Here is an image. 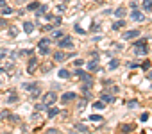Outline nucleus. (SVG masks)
<instances>
[{
    "instance_id": "obj_1",
    "label": "nucleus",
    "mask_w": 152,
    "mask_h": 134,
    "mask_svg": "<svg viewBox=\"0 0 152 134\" xmlns=\"http://www.w3.org/2000/svg\"><path fill=\"white\" fill-rule=\"evenodd\" d=\"M56 100H57V95H56V91H47L45 95H43V104L48 107V106H54L56 104Z\"/></svg>"
},
{
    "instance_id": "obj_2",
    "label": "nucleus",
    "mask_w": 152,
    "mask_h": 134,
    "mask_svg": "<svg viewBox=\"0 0 152 134\" xmlns=\"http://www.w3.org/2000/svg\"><path fill=\"white\" fill-rule=\"evenodd\" d=\"M57 47H59V48H72V47H73V41H72L70 36H63V38H59Z\"/></svg>"
},
{
    "instance_id": "obj_3",
    "label": "nucleus",
    "mask_w": 152,
    "mask_h": 134,
    "mask_svg": "<svg viewBox=\"0 0 152 134\" xmlns=\"http://www.w3.org/2000/svg\"><path fill=\"white\" fill-rule=\"evenodd\" d=\"M38 64H39V61L36 57H31L29 63H27V74H34L38 70Z\"/></svg>"
},
{
    "instance_id": "obj_4",
    "label": "nucleus",
    "mask_w": 152,
    "mask_h": 134,
    "mask_svg": "<svg viewBox=\"0 0 152 134\" xmlns=\"http://www.w3.org/2000/svg\"><path fill=\"white\" fill-rule=\"evenodd\" d=\"M131 18H132L134 22H143V20H145V15H143L141 11H138V7H136V9H132V13H131Z\"/></svg>"
},
{
    "instance_id": "obj_5",
    "label": "nucleus",
    "mask_w": 152,
    "mask_h": 134,
    "mask_svg": "<svg viewBox=\"0 0 152 134\" xmlns=\"http://www.w3.org/2000/svg\"><path fill=\"white\" fill-rule=\"evenodd\" d=\"M138 36H140V31H136V29L127 31V32H124V34H122V38H124V39H134V38H138Z\"/></svg>"
},
{
    "instance_id": "obj_6",
    "label": "nucleus",
    "mask_w": 152,
    "mask_h": 134,
    "mask_svg": "<svg viewBox=\"0 0 152 134\" xmlns=\"http://www.w3.org/2000/svg\"><path fill=\"white\" fill-rule=\"evenodd\" d=\"M86 68H88L90 72H97V70H99V61H97V59L88 61V63H86Z\"/></svg>"
},
{
    "instance_id": "obj_7",
    "label": "nucleus",
    "mask_w": 152,
    "mask_h": 134,
    "mask_svg": "<svg viewBox=\"0 0 152 134\" xmlns=\"http://www.w3.org/2000/svg\"><path fill=\"white\" fill-rule=\"evenodd\" d=\"M147 54H148L147 43L145 45H136V55H147Z\"/></svg>"
},
{
    "instance_id": "obj_8",
    "label": "nucleus",
    "mask_w": 152,
    "mask_h": 134,
    "mask_svg": "<svg viewBox=\"0 0 152 134\" xmlns=\"http://www.w3.org/2000/svg\"><path fill=\"white\" fill-rule=\"evenodd\" d=\"M61 100H63V104H68V102L75 100V93H72V91H66V93L61 97Z\"/></svg>"
},
{
    "instance_id": "obj_9",
    "label": "nucleus",
    "mask_w": 152,
    "mask_h": 134,
    "mask_svg": "<svg viewBox=\"0 0 152 134\" xmlns=\"http://www.w3.org/2000/svg\"><path fill=\"white\" fill-rule=\"evenodd\" d=\"M68 55L64 54V52H61V50H57V52H54V61L56 63H61V61H64Z\"/></svg>"
},
{
    "instance_id": "obj_10",
    "label": "nucleus",
    "mask_w": 152,
    "mask_h": 134,
    "mask_svg": "<svg viewBox=\"0 0 152 134\" xmlns=\"http://www.w3.org/2000/svg\"><path fill=\"white\" fill-rule=\"evenodd\" d=\"M100 100H102V102H106V104H115V97H113V93H111V95L102 93V95H100Z\"/></svg>"
},
{
    "instance_id": "obj_11",
    "label": "nucleus",
    "mask_w": 152,
    "mask_h": 134,
    "mask_svg": "<svg viewBox=\"0 0 152 134\" xmlns=\"http://www.w3.org/2000/svg\"><path fill=\"white\" fill-rule=\"evenodd\" d=\"M47 9H48V7H47V6H45V4H43V6H41V4H39V7H38V9H36V18H41V16H43V15H45V13H47Z\"/></svg>"
},
{
    "instance_id": "obj_12",
    "label": "nucleus",
    "mask_w": 152,
    "mask_h": 134,
    "mask_svg": "<svg viewBox=\"0 0 152 134\" xmlns=\"http://www.w3.org/2000/svg\"><path fill=\"white\" fill-rule=\"evenodd\" d=\"M32 31H34V23H32V22H25V23H23V32L32 34Z\"/></svg>"
},
{
    "instance_id": "obj_13",
    "label": "nucleus",
    "mask_w": 152,
    "mask_h": 134,
    "mask_svg": "<svg viewBox=\"0 0 152 134\" xmlns=\"http://www.w3.org/2000/svg\"><path fill=\"white\" fill-rule=\"evenodd\" d=\"M47 109H48V118H56V116L59 114V109H57V107H54V106H48Z\"/></svg>"
},
{
    "instance_id": "obj_14",
    "label": "nucleus",
    "mask_w": 152,
    "mask_h": 134,
    "mask_svg": "<svg viewBox=\"0 0 152 134\" xmlns=\"http://www.w3.org/2000/svg\"><path fill=\"white\" fill-rule=\"evenodd\" d=\"M141 6H143L145 11H152V0H143Z\"/></svg>"
},
{
    "instance_id": "obj_15",
    "label": "nucleus",
    "mask_w": 152,
    "mask_h": 134,
    "mask_svg": "<svg viewBox=\"0 0 152 134\" xmlns=\"http://www.w3.org/2000/svg\"><path fill=\"white\" fill-rule=\"evenodd\" d=\"M52 66H54V63H45V64L41 66V72H43V74L50 72V70H52Z\"/></svg>"
},
{
    "instance_id": "obj_16",
    "label": "nucleus",
    "mask_w": 152,
    "mask_h": 134,
    "mask_svg": "<svg viewBox=\"0 0 152 134\" xmlns=\"http://www.w3.org/2000/svg\"><path fill=\"white\" fill-rule=\"evenodd\" d=\"M124 25H125V20H118V22L113 23V31H118V29H122Z\"/></svg>"
},
{
    "instance_id": "obj_17",
    "label": "nucleus",
    "mask_w": 152,
    "mask_h": 134,
    "mask_svg": "<svg viewBox=\"0 0 152 134\" xmlns=\"http://www.w3.org/2000/svg\"><path fill=\"white\" fill-rule=\"evenodd\" d=\"M39 93H41V90H39V84H38L36 88H32V90H31V97H32V98L39 97Z\"/></svg>"
},
{
    "instance_id": "obj_18",
    "label": "nucleus",
    "mask_w": 152,
    "mask_h": 134,
    "mask_svg": "<svg viewBox=\"0 0 152 134\" xmlns=\"http://www.w3.org/2000/svg\"><path fill=\"white\" fill-rule=\"evenodd\" d=\"M115 16H116V18H122V16H125V9H124V7H118V9L115 11Z\"/></svg>"
},
{
    "instance_id": "obj_19",
    "label": "nucleus",
    "mask_w": 152,
    "mask_h": 134,
    "mask_svg": "<svg viewBox=\"0 0 152 134\" xmlns=\"http://www.w3.org/2000/svg\"><path fill=\"white\" fill-rule=\"evenodd\" d=\"M63 36H64L63 31H56V29L52 31V38H54V39H59V38H63Z\"/></svg>"
},
{
    "instance_id": "obj_20",
    "label": "nucleus",
    "mask_w": 152,
    "mask_h": 134,
    "mask_svg": "<svg viewBox=\"0 0 152 134\" xmlns=\"http://www.w3.org/2000/svg\"><path fill=\"white\" fill-rule=\"evenodd\" d=\"M38 86V82H25L23 84V90H27V91H31L32 88H36Z\"/></svg>"
},
{
    "instance_id": "obj_21",
    "label": "nucleus",
    "mask_w": 152,
    "mask_h": 134,
    "mask_svg": "<svg viewBox=\"0 0 152 134\" xmlns=\"http://www.w3.org/2000/svg\"><path fill=\"white\" fill-rule=\"evenodd\" d=\"M38 7H39V2H31V4L27 6V9H29V11H36Z\"/></svg>"
},
{
    "instance_id": "obj_22",
    "label": "nucleus",
    "mask_w": 152,
    "mask_h": 134,
    "mask_svg": "<svg viewBox=\"0 0 152 134\" xmlns=\"http://www.w3.org/2000/svg\"><path fill=\"white\" fill-rule=\"evenodd\" d=\"M50 45V39L48 38H43V39H39V43H38V47H48Z\"/></svg>"
},
{
    "instance_id": "obj_23",
    "label": "nucleus",
    "mask_w": 152,
    "mask_h": 134,
    "mask_svg": "<svg viewBox=\"0 0 152 134\" xmlns=\"http://www.w3.org/2000/svg\"><path fill=\"white\" fill-rule=\"evenodd\" d=\"M38 50H39V54H41V55L50 54V48H48V47H38Z\"/></svg>"
},
{
    "instance_id": "obj_24",
    "label": "nucleus",
    "mask_w": 152,
    "mask_h": 134,
    "mask_svg": "<svg viewBox=\"0 0 152 134\" xmlns=\"http://www.w3.org/2000/svg\"><path fill=\"white\" fill-rule=\"evenodd\" d=\"M59 77H61V79H68V77H70V72L63 68V70H59Z\"/></svg>"
},
{
    "instance_id": "obj_25",
    "label": "nucleus",
    "mask_w": 152,
    "mask_h": 134,
    "mask_svg": "<svg viewBox=\"0 0 152 134\" xmlns=\"http://www.w3.org/2000/svg\"><path fill=\"white\" fill-rule=\"evenodd\" d=\"M118 64H120V63H118L116 59H111V61H109V70H115V68H118Z\"/></svg>"
},
{
    "instance_id": "obj_26",
    "label": "nucleus",
    "mask_w": 152,
    "mask_h": 134,
    "mask_svg": "<svg viewBox=\"0 0 152 134\" xmlns=\"http://www.w3.org/2000/svg\"><path fill=\"white\" fill-rule=\"evenodd\" d=\"M75 129L81 130V132H88V127H86L84 123H77V125H75Z\"/></svg>"
},
{
    "instance_id": "obj_27",
    "label": "nucleus",
    "mask_w": 152,
    "mask_h": 134,
    "mask_svg": "<svg viewBox=\"0 0 152 134\" xmlns=\"http://www.w3.org/2000/svg\"><path fill=\"white\" fill-rule=\"evenodd\" d=\"M11 13H13V9H11L9 6H4V7H2V15H4V16H7V15H11Z\"/></svg>"
},
{
    "instance_id": "obj_28",
    "label": "nucleus",
    "mask_w": 152,
    "mask_h": 134,
    "mask_svg": "<svg viewBox=\"0 0 152 134\" xmlns=\"http://www.w3.org/2000/svg\"><path fill=\"white\" fill-rule=\"evenodd\" d=\"M93 107H95V109H104V107H106V104H104L102 100H97V102L93 104Z\"/></svg>"
},
{
    "instance_id": "obj_29",
    "label": "nucleus",
    "mask_w": 152,
    "mask_h": 134,
    "mask_svg": "<svg viewBox=\"0 0 152 134\" xmlns=\"http://www.w3.org/2000/svg\"><path fill=\"white\" fill-rule=\"evenodd\" d=\"M90 120H91V122H99V123H100L104 118H102L100 114H91V116H90Z\"/></svg>"
},
{
    "instance_id": "obj_30",
    "label": "nucleus",
    "mask_w": 152,
    "mask_h": 134,
    "mask_svg": "<svg viewBox=\"0 0 152 134\" xmlns=\"http://www.w3.org/2000/svg\"><path fill=\"white\" fill-rule=\"evenodd\" d=\"M16 34H18V29H16V27H11V29H9V36H11V38H16Z\"/></svg>"
},
{
    "instance_id": "obj_31",
    "label": "nucleus",
    "mask_w": 152,
    "mask_h": 134,
    "mask_svg": "<svg viewBox=\"0 0 152 134\" xmlns=\"http://www.w3.org/2000/svg\"><path fill=\"white\" fill-rule=\"evenodd\" d=\"M7 54H9V52H7V48H0V61H2Z\"/></svg>"
},
{
    "instance_id": "obj_32",
    "label": "nucleus",
    "mask_w": 152,
    "mask_h": 134,
    "mask_svg": "<svg viewBox=\"0 0 152 134\" xmlns=\"http://www.w3.org/2000/svg\"><path fill=\"white\" fill-rule=\"evenodd\" d=\"M45 109H47V106H45V104H43V102H41V104H38V106H36V111H38V113H39V111H45Z\"/></svg>"
},
{
    "instance_id": "obj_33",
    "label": "nucleus",
    "mask_w": 152,
    "mask_h": 134,
    "mask_svg": "<svg viewBox=\"0 0 152 134\" xmlns=\"http://www.w3.org/2000/svg\"><path fill=\"white\" fill-rule=\"evenodd\" d=\"M73 29H75V32H77V34H84V31H83V27H81V25H75Z\"/></svg>"
},
{
    "instance_id": "obj_34",
    "label": "nucleus",
    "mask_w": 152,
    "mask_h": 134,
    "mask_svg": "<svg viewBox=\"0 0 152 134\" xmlns=\"http://www.w3.org/2000/svg\"><path fill=\"white\" fill-rule=\"evenodd\" d=\"M54 29H56L54 25H43L41 27V31H54Z\"/></svg>"
},
{
    "instance_id": "obj_35",
    "label": "nucleus",
    "mask_w": 152,
    "mask_h": 134,
    "mask_svg": "<svg viewBox=\"0 0 152 134\" xmlns=\"http://www.w3.org/2000/svg\"><path fill=\"white\" fill-rule=\"evenodd\" d=\"M127 106H129V107H136V106H138V100H129Z\"/></svg>"
},
{
    "instance_id": "obj_36",
    "label": "nucleus",
    "mask_w": 152,
    "mask_h": 134,
    "mask_svg": "<svg viewBox=\"0 0 152 134\" xmlns=\"http://www.w3.org/2000/svg\"><path fill=\"white\" fill-rule=\"evenodd\" d=\"M20 54H22V55H32V50H29V48H27V50H22Z\"/></svg>"
},
{
    "instance_id": "obj_37",
    "label": "nucleus",
    "mask_w": 152,
    "mask_h": 134,
    "mask_svg": "<svg viewBox=\"0 0 152 134\" xmlns=\"http://www.w3.org/2000/svg\"><path fill=\"white\" fill-rule=\"evenodd\" d=\"M141 68H143V70H148V68H150V63H148V61H145V63H143V66H141Z\"/></svg>"
},
{
    "instance_id": "obj_38",
    "label": "nucleus",
    "mask_w": 152,
    "mask_h": 134,
    "mask_svg": "<svg viewBox=\"0 0 152 134\" xmlns=\"http://www.w3.org/2000/svg\"><path fill=\"white\" fill-rule=\"evenodd\" d=\"M83 64H84L83 59H75V66H83Z\"/></svg>"
},
{
    "instance_id": "obj_39",
    "label": "nucleus",
    "mask_w": 152,
    "mask_h": 134,
    "mask_svg": "<svg viewBox=\"0 0 152 134\" xmlns=\"http://www.w3.org/2000/svg\"><path fill=\"white\" fill-rule=\"evenodd\" d=\"M86 104H88L86 100H81V102H79V109H83V107H86Z\"/></svg>"
},
{
    "instance_id": "obj_40",
    "label": "nucleus",
    "mask_w": 152,
    "mask_h": 134,
    "mask_svg": "<svg viewBox=\"0 0 152 134\" xmlns=\"http://www.w3.org/2000/svg\"><path fill=\"white\" fill-rule=\"evenodd\" d=\"M147 120H148V113H143L141 114V122H147Z\"/></svg>"
},
{
    "instance_id": "obj_41",
    "label": "nucleus",
    "mask_w": 152,
    "mask_h": 134,
    "mask_svg": "<svg viewBox=\"0 0 152 134\" xmlns=\"http://www.w3.org/2000/svg\"><path fill=\"white\" fill-rule=\"evenodd\" d=\"M16 100H18V97H16V95H13V97L9 98V104H13V102H16Z\"/></svg>"
},
{
    "instance_id": "obj_42",
    "label": "nucleus",
    "mask_w": 152,
    "mask_h": 134,
    "mask_svg": "<svg viewBox=\"0 0 152 134\" xmlns=\"http://www.w3.org/2000/svg\"><path fill=\"white\" fill-rule=\"evenodd\" d=\"M0 116H2V118H9V113H7V111H4V113H0Z\"/></svg>"
},
{
    "instance_id": "obj_43",
    "label": "nucleus",
    "mask_w": 152,
    "mask_h": 134,
    "mask_svg": "<svg viewBox=\"0 0 152 134\" xmlns=\"http://www.w3.org/2000/svg\"><path fill=\"white\" fill-rule=\"evenodd\" d=\"M4 6H7V4H6V0H0V9H2Z\"/></svg>"
},
{
    "instance_id": "obj_44",
    "label": "nucleus",
    "mask_w": 152,
    "mask_h": 134,
    "mask_svg": "<svg viewBox=\"0 0 152 134\" xmlns=\"http://www.w3.org/2000/svg\"><path fill=\"white\" fill-rule=\"evenodd\" d=\"M147 77H148V79H152V72H148V75H147Z\"/></svg>"
},
{
    "instance_id": "obj_45",
    "label": "nucleus",
    "mask_w": 152,
    "mask_h": 134,
    "mask_svg": "<svg viewBox=\"0 0 152 134\" xmlns=\"http://www.w3.org/2000/svg\"><path fill=\"white\" fill-rule=\"evenodd\" d=\"M61 2H63V4H66V2H70V0H61Z\"/></svg>"
},
{
    "instance_id": "obj_46",
    "label": "nucleus",
    "mask_w": 152,
    "mask_h": 134,
    "mask_svg": "<svg viewBox=\"0 0 152 134\" xmlns=\"http://www.w3.org/2000/svg\"><path fill=\"white\" fill-rule=\"evenodd\" d=\"M0 70H2V66H0Z\"/></svg>"
}]
</instances>
